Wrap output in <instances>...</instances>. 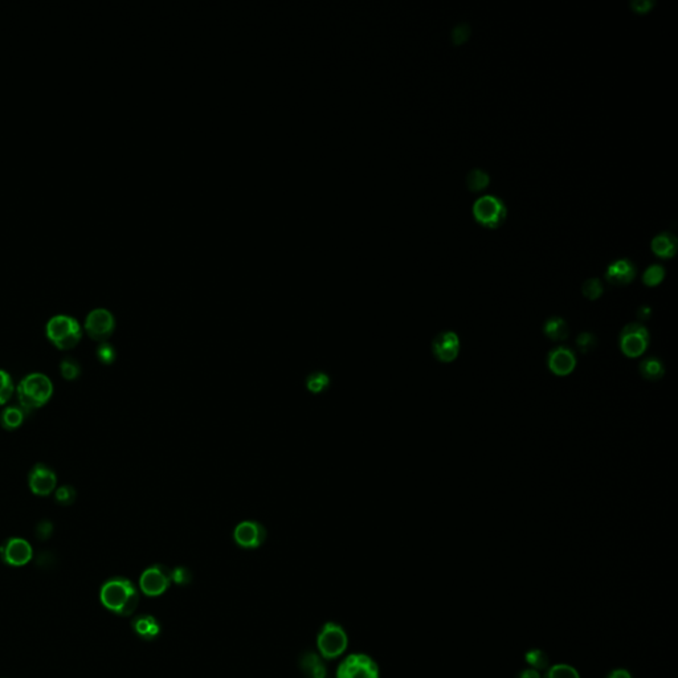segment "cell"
I'll return each instance as SVG.
<instances>
[{"label":"cell","mask_w":678,"mask_h":678,"mask_svg":"<svg viewBox=\"0 0 678 678\" xmlns=\"http://www.w3.org/2000/svg\"><path fill=\"white\" fill-rule=\"evenodd\" d=\"M318 650L325 659H337L347 648V635L345 629L336 624L327 622L318 635Z\"/></svg>","instance_id":"obj_4"},{"label":"cell","mask_w":678,"mask_h":678,"mask_svg":"<svg viewBox=\"0 0 678 678\" xmlns=\"http://www.w3.org/2000/svg\"><path fill=\"white\" fill-rule=\"evenodd\" d=\"M676 238L670 233H660L652 241V248L654 254H659L660 257H672L676 252Z\"/></svg>","instance_id":"obj_18"},{"label":"cell","mask_w":678,"mask_h":678,"mask_svg":"<svg viewBox=\"0 0 678 678\" xmlns=\"http://www.w3.org/2000/svg\"><path fill=\"white\" fill-rule=\"evenodd\" d=\"M76 499V490L71 485H64L58 488L56 492V501L60 505H72Z\"/></svg>","instance_id":"obj_30"},{"label":"cell","mask_w":678,"mask_h":678,"mask_svg":"<svg viewBox=\"0 0 678 678\" xmlns=\"http://www.w3.org/2000/svg\"><path fill=\"white\" fill-rule=\"evenodd\" d=\"M665 270L661 265H652L644 273V283L648 286H656L664 280Z\"/></svg>","instance_id":"obj_26"},{"label":"cell","mask_w":678,"mask_h":678,"mask_svg":"<svg viewBox=\"0 0 678 678\" xmlns=\"http://www.w3.org/2000/svg\"><path fill=\"white\" fill-rule=\"evenodd\" d=\"M581 292L588 299H597L603 293V285L597 279H590L583 283Z\"/></svg>","instance_id":"obj_27"},{"label":"cell","mask_w":678,"mask_h":678,"mask_svg":"<svg viewBox=\"0 0 678 678\" xmlns=\"http://www.w3.org/2000/svg\"><path fill=\"white\" fill-rule=\"evenodd\" d=\"M473 213L482 226L495 228L505 220L506 207L501 199L495 198L493 195H485L476 200Z\"/></svg>","instance_id":"obj_6"},{"label":"cell","mask_w":678,"mask_h":678,"mask_svg":"<svg viewBox=\"0 0 678 678\" xmlns=\"http://www.w3.org/2000/svg\"><path fill=\"white\" fill-rule=\"evenodd\" d=\"M14 394V381L10 374L4 370H0V406L6 404Z\"/></svg>","instance_id":"obj_25"},{"label":"cell","mask_w":678,"mask_h":678,"mask_svg":"<svg viewBox=\"0 0 678 678\" xmlns=\"http://www.w3.org/2000/svg\"><path fill=\"white\" fill-rule=\"evenodd\" d=\"M47 337L60 350H71L83 337L81 326L71 315L58 314L47 324Z\"/></svg>","instance_id":"obj_3"},{"label":"cell","mask_w":678,"mask_h":678,"mask_svg":"<svg viewBox=\"0 0 678 678\" xmlns=\"http://www.w3.org/2000/svg\"><path fill=\"white\" fill-rule=\"evenodd\" d=\"M172 574L166 565H154L146 568L141 575L142 593L147 596H159L169 590Z\"/></svg>","instance_id":"obj_9"},{"label":"cell","mask_w":678,"mask_h":678,"mask_svg":"<svg viewBox=\"0 0 678 678\" xmlns=\"http://www.w3.org/2000/svg\"><path fill=\"white\" fill-rule=\"evenodd\" d=\"M468 36H469V27L466 24H460L453 31V42L456 44L465 42Z\"/></svg>","instance_id":"obj_33"},{"label":"cell","mask_w":678,"mask_h":678,"mask_svg":"<svg viewBox=\"0 0 678 678\" xmlns=\"http://www.w3.org/2000/svg\"><path fill=\"white\" fill-rule=\"evenodd\" d=\"M606 678H634L631 672L625 668H615L612 670H609L607 673Z\"/></svg>","instance_id":"obj_34"},{"label":"cell","mask_w":678,"mask_h":678,"mask_svg":"<svg viewBox=\"0 0 678 678\" xmlns=\"http://www.w3.org/2000/svg\"><path fill=\"white\" fill-rule=\"evenodd\" d=\"M432 353L443 363H451L460 353V338L453 331L440 333L432 342Z\"/></svg>","instance_id":"obj_13"},{"label":"cell","mask_w":678,"mask_h":678,"mask_svg":"<svg viewBox=\"0 0 678 678\" xmlns=\"http://www.w3.org/2000/svg\"><path fill=\"white\" fill-rule=\"evenodd\" d=\"M650 345V333L641 324H629L620 333V349L628 358L641 356Z\"/></svg>","instance_id":"obj_7"},{"label":"cell","mask_w":678,"mask_h":678,"mask_svg":"<svg viewBox=\"0 0 678 678\" xmlns=\"http://www.w3.org/2000/svg\"><path fill=\"white\" fill-rule=\"evenodd\" d=\"M337 678H379V666L367 654L356 653L339 665Z\"/></svg>","instance_id":"obj_5"},{"label":"cell","mask_w":678,"mask_h":678,"mask_svg":"<svg viewBox=\"0 0 678 678\" xmlns=\"http://www.w3.org/2000/svg\"><path fill=\"white\" fill-rule=\"evenodd\" d=\"M597 339L591 333H581L577 338V346L581 354H588L596 347Z\"/></svg>","instance_id":"obj_29"},{"label":"cell","mask_w":678,"mask_h":678,"mask_svg":"<svg viewBox=\"0 0 678 678\" xmlns=\"http://www.w3.org/2000/svg\"><path fill=\"white\" fill-rule=\"evenodd\" d=\"M543 333L551 340L561 342V340L568 338L570 327L565 324V320H562L559 317H552V318H549L543 326Z\"/></svg>","instance_id":"obj_17"},{"label":"cell","mask_w":678,"mask_h":678,"mask_svg":"<svg viewBox=\"0 0 678 678\" xmlns=\"http://www.w3.org/2000/svg\"><path fill=\"white\" fill-rule=\"evenodd\" d=\"M60 372L63 375L64 379L67 381H74L80 377L81 374V367L78 365V362L73 358H65L61 361V365H60Z\"/></svg>","instance_id":"obj_24"},{"label":"cell","mask_w":678,"mask_h":678,"mask_svg":"<svg viewBox=\"0 0 678 678\" xmlns=\"http://www.w3.org/2000/svg\"><path fill=\"white\" fill-rule=\"evenodd\" d=\"M650 313H652V311H650L648 306H641V308L637 311V317H638L641 321H647V320H648V318L650 317Z\"/></svg>","instance_id":"obj_37"},{"label":"cell","mask_w":678,"mask_h":678,"mask_svg":"<svg viewBox=\"0 0 678 678\" xmlns=\"http://www.w3.org/2000/svg\"><path fill=\"white\" fill-rule=\"evenodd\" d=\"M640 374L644 379L650 381H660L665 375V368L663 362L657 358H648L641 362Z\"/></svg>","instance_id":"obj_19"},{"label":"cell","mask_w":678,"mask_h":678,"mask_svg":"<svg viewBox=\"0 0 678 678\" xmlns=\"http://www.w3.org/2000/svg\"><path fill=\"white\" fill-rule=\"evenodd\" d=\"M97 358H99V362L104 365H112L117 358L115 349L110 343L104 342L99 345V349H97Z\"/></svg>","instance_id":"obj_28"},{"label":"cell","mask_w":678,"mask_h":678,"mask_svg":"<svg viewBox=\"0 0 678 678\" xmlns=\"http://www.w3.org/2000/svg\"><path fill=\"white\" fill-rule=\"evenodd\" d=\"M466 184L472 191H480L489 184V175L483 170H472L466 176Z\"/></svg>","instance_id":"obj_23"},{"label":"cell","mask_w":678,"mask_h":678,"mask_svg":"<svg viewBox=\"0 0 678 678\" xmlns=\"http://www.w3.org/2000/svg\"><path fill=\"white\" fill-rule=\"evenodd\" d=\"M329 386V378L325 374H313L308 378V387L313 392H321Z\"/></svg>","instance_id":"obj_31"},{"label":"cell","mask_w":678,"mask_h":678,"mask_svg":"<svg viewBox=\"0 0 678 678\" xmlns=\"http://www.w3.org/2000/svg\"><path fill=\"white\" fill-rule=\"evenodd\" d=\"M547 366L556 377H567L577 367V356L567 347L554 349L547 358Z\"/></svg>","instance_id":"obj_14"},{"label":"cell","mask_w":678,"mask_h":678,"mask_svg":"<svg viewBox=\"0 0 678 678\" xmlns=\"http://www.w3.org/2000/svg\"><path fill=\"white\" fill-rule=\"evenodd\" d=\"M235 542L242 549H257L267 539V530L260 522L244 521L233 531Z\"/></svg>","instance_id":"obj_10"},{"label":"cell","mask_w":678,"mask_h":678,"mask_svg":"<svg viewBox=\"0 0 678 678\" xmlns=\"http://www.w3.org/2000/svg\"><path fill=\"white\" fill-rule=\"evenodd\" d=\"M51 531H52V524H51L49 522L42 521V522L38 526V536H39L40 538L49 537Z\"/></svg>","instance_id":"obj_36"},{"label":"cell","mask_w":678,"mask_h":678,"mask_svg":"<svg viewBox=\"0 0 678 678\" xmlns=\"http://www.w3.org/2000/svg\"><path fill=\"white\" fill-rule=\"evenodd\" d=\"M32 547L26 539L11 538L0 547V556L7 565H24L32 559Z\"/></svg>","instance_id":"obj_11"},{"label":"cell","mask_w":678,"mask_h":678,"mask_svg":"<svg viewBox=\"0 0 678 678\" xmlns=\"http://www.w3.org/2000/svg\"><path fill=\"white\" fill-rule=\"evenodd\" d=\"M131 625L134 632L143 640H154L160 632L159 622H156V618L150 615L137 616L131 622Z\"/></svg>","instance_id":"obj_16"},{"label":"cell","mask_w":678,"mask_h":678,"mask_svg":"<svg viewBox=\"0 0 678 678\" xmlns=\"http://www.w3.org/2000/svg\"><path fill=\"white\" fill-rule=\"evenodd\" d=\"M57 477L55 472L45 464H36L31 469L28 485L33 495H49L56 488Z\"/></svg>","instance_id":"obj_12"},{"label":"cell","mask_w":678,"mask_h":678,"mask_svg":"<svg viewBox=\"0 0 678 678\" xmlns=\"http://www.w3.org/2000/svg\"><path fill=\"white\" fill-rule=\"evenodd\" d=\"M635 265L629 260H618L607 269V280L615 285H627L635 277Z\"/></svg>","instance_id":"obj_15"},{"label":"cell","mask_w":678,"mask_h":678,"mask_svg":"<svg viewBox=\"0 0 678 678\" xmlns=\"http://www.w3.org/2000/svg\"><path fill=\"white\" fill-rule=\"evenodd\" d=\"M515 678H542V676H540V672H538L533 668H524L517 673Z\"/></svg>","instance_id":"obj_35"},{"label":"cell","mask_w":678,"mask_h":678,"mask_svg":"<svg viewBox=\"0 0 678 678\" xmlns=\"http://www.w3.org/2000/svg\"><path fill=\"white\" fill-rule=\"evenodd\" d=\"M16 392L20 408L24 412H29L42 408L49 402L53 394V384L47 375L33 372L23 378L16 388Z\"/></svg>","instance_id":"obj_2"},{"label":"cell","mask_w":678,"mask_h":678,"mask_svg":"<svg viewBox=\"0 0 678 678\" xmlns=\"http://www.w3.org/2000/svg\"><path fill=\"white\" fill-rule=\"evenodd\" d=\"M172 574V580L176 583V584H181V586H184V584H188L191 579H192V575L191 572L188 571V568L185 567H176L175 570L171 571Z\"/></svg>","instance_id":"obj_32"},{"label":"cell","mask_w":678,"mask_h":678,"mask_svg":"<svg viewBox=\"0 0 678 678\" xmlns=\"http://www.w3.org/2000/svg\"><path fill=\"white\" fill-rule=\"evenodd\" d=\"M115 329L114 315L104 308L90 311L85 318V331L86 334L97 342H106L110 338Z\"/></svg>","instance_id":"obj_8"},{"label":"cell","mask_w":678,"mask_h":678,"mask_svg":"<svg viewBox=\"0 0 678 678\" xmlns=\"http://www.w3.org/2000/svg\"><path fill=\"white\" fill-rule=\"evenodd\" d=\"M24 413L20 407H7L0 413V425L7 431H14L24 422Z\"/></svg>","instance_id":"obj_20"},{"label":"cell","mask_w":678,"mask_h":678,"mask_svg":"<svg viewBox=\"0 0 678 678\" xmlns=\"http://www.w3.org/2000/svg\"><path fill=\"white\" fill-rule=\"evenodd\" d=\"M524 661L529 665V668H533L538 672L546 670L550 666L549 654L545 650H538V648L527 650L524 654Z\"/></svg>","instance_id":"obj_21"},{"label":"cell","mask_w":678,"mask_h":678,"mask_svg":"<svg viewBox=\"0 0 678 678\" xmlns=\"http://www.w3.org/2000/svg\"><path fill=\"white\" fill-rule=\"evenodd\" d=\"M101 602L105 607L119 616H130L140 603V593L135 586L125 578L108 580L101 588Z\"/></svg>","instance_id":"obj_1"},{"label":"cell","mask_w":678,"mask_h":678,"mask_svg":"<svg viewBox=\"0 0 678 678\" xmlns=\"http://www.w3.org/2000/svg\"><path fill=\"white\" fill-rule=\"evenodd\" d=\"M542 678H580V675L572 665L554 664L546 669Z\"/></svg>","instance_id":"obj_22"}]
</instances>
